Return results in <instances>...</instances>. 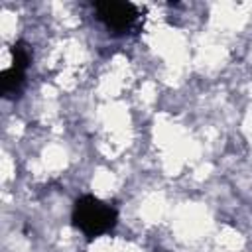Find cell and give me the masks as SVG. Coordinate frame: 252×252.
<instances>
[{
    "mask_svg": "<svg viewBox=\"0 0 252 252\" xmlns=\"http://www.w3.org/2000/svg\"><path fill=\"white\" fill-rule=\"evenodd\" d=\"M73 224L89 238H98L110 232L118 222V213L108 203L100 201L94 195H83L75 201L71 213Z\"/></svg>",
    "mask_w": 252,
    "mask_h": 252,
    "instance_id": "6da1fadb",
    "label": "cell"
},
{
    "mask_svg": "<svg viewBox=\"0 0 252 252\" xmlns=\"http://www.w3.org/2000/svg\"><path fill=\"white\" fill-rule=\"evenodd\" d=\"M96 18L114 33H122L132 28V24L138 20V10L132 2L124 0H102L94 2Z\"/></svg>",
    "mask_w": 252,
    "mask_h": 252,
    "instance_id": "7a4b0ae2",
    "label": "cell"
},
{
    "mask_svg": "<svg viewBox=\"0 0 252 252\" xmlns=\"http://www.w3.org/2000/svg\"><path fill=\"white\" fill-rule=\"evenodd\" d=\"M24 77H26V71L18 69V67H10V69H4L0 73V91L6 98H14L18 96L22 85H24Z\"/></svg>",
    "mask_w": 252,
    "mask_h": 252,
    "instance_id": "3957f363",
    "label": "cell"
},
{
    "mask_svg": "<svg viewBox=\"0 0 252 252\" xmlns=\"http://www.w3.org/2000/svg\"><path fill=\"white\" fill-rule=\"evenodd\" d=\"M30 61H32V53H30L28 43L22 41V39L16 41L12 45V67H18V69L26 71L28 65H30Z\"/></svg>",
    "mask_w": 252,
    "mask_h": 252,
    "instance_id": "277c9868",
    "label": "cell"
}]
</instances>
